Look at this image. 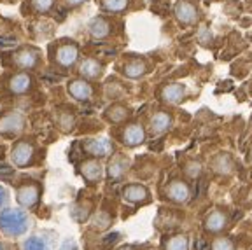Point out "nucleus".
<instances>
[{"mask_svg": "<svg viewBox=\"0 0 252 250\" xmlns=\"http://www.w3.org/2000/svg\"><path fill=\"white\" fill-rule=\"evenodd\" d=\"M123 194H125V199H128L131 203H142V201H147V198H149V191L140 184L126 186Z\"/></svg>", "mask_w": 252, "mask_h": 250, "instance_id": "1a4fd4ad", "label": "nucleus"}, {"mask_svg": "<svg viewBox=\"0 0 252 250\" xmlns=\"http://www.w3.org/2000/svg\"><path fill=\"white\" fill-rule=\"evenodd\" d=\"M126 118H128V109L123 105H114L107 110V119H109L110 123H114V125L123 123Z\"/></svg>", "mask_w": 252, "mask_h": 250, "instance_id": "412c9836", "label": "nucleus"}, {"mask_svg": "<svg viewBox=\"0 0 252 250\" xmlns=\"http://www.w3.org/2000/svg\"><path fill=\"white\" fill-rule=\"evenodd\" d=\"M39 199V189L35 186H25L18 191V201L25 207H32V205L37 203Z\"/></svg>", "mask_w": 252, "mask_h": 250, "instance_id": "2eb2a0df", "label": "nucleus"}, {"mask_svg": "<svg viewBox=\"0 0 252 250\" xmlns=\"http://www.w3.org/2000/svg\"><path fill=\"white\" fill-rule=\"evenodd\" d=\"M4 199H5V191H4L2 188H0V203H2Z\"/></svg>", "mask_w": 252, "mask_h": 250, "instance_id": "7c9ffc66", "label": "nucleus"}, {"mask_svg": "<svg viewBox=\"0 0 252 250\" xmlns=\"http://www.w3.org/2000/svg\"><path fill=\"white\" fill-rule=\"evenodd\" d=\"M125 75L130 79H137L140 77V75L146 74V65H144V62H138V60H133V62H128L125 65Z\"/></svg>", "mask_w": 252, "mask_h": 250, "instance_id": "aec40b11", "label": "nucleus"}, {"mask_svg": "<svg viewBox=\"0 0 252 250\" xmlns=\"http://www.w3.org/2000/svg\"><path fill=\"white\" fill-rule=\"evenodd\" d=\"M32 2H33V5L42 12L49 11V9L53 7V4H55V0H32Z\"/></svg>", "mask_w": 252, "mask_h": 250, "instance_id": "cd10ccee", "label": "nucleus"}, {"mask_svg": "<svg viewBox=\"0 0 252 250\" xmlns=\"http://www.w3.org/2000/svg\"><path fill=\"white\" fill-rule=\"evenodd\" d=\"M28 227V217L21 210H4L0 212V229L9 236L23 235Z\"/></svg>", "mask_w": 252, "mask_h": 250, "instance_id": "f257e3e1", "label": "nucleus"}, {"mask_svg": "<svg viewBox=\"0 0 252 250\" xmlns=\"http://www.w3.org/2000/svg\"><path fill=\"white\" fill-rule=\"evenodd\" d=\"M128 5V0H103V9L109 12H121Z\"/></svg>", "mask_w": 252, "mask_h": 250, "instance_id": "b1692460", "label": "nucleus"}, {"mask_svg": "<svg viewBox=\"0 0 252 250\" xmlns=\"http://www.w3.org/2000/svg\"><path fill=\"white\" fill-rule=\"evenodd\" d=\"M126 166H128V159L123 156H116L109 164V177L112 180H119L126 173Z\"/></svg>", "mask_w": 252, "mask_h": 250, "instance_id": "dca6fc26", "label": "nucleus"}, {"mask_svg": "<svg viewBox=\"0 0 252 250\" xmlns=\"http://www.w3.org/2000/svg\"><path fill=\"white\" fill-rule=\"evenodd\" d=\"M58 125L62 126L65 131H68V129H72V126H74V118H72L70 114H62L58 119Z\"/></svg>", "mask_w": 252, "mask_h": 250, "instance_id": "bb28decb", "label": "nucleus"}, {"mask_svg": "<svg viewBox=\"0 0 252 250\" xmlns=\"http://www.w3.org/2000/svg\"><path fill=\"white\" fill-rule=\"evenodd\" d=\"M68 93H70L75 100H81V102H84V100H90V98H91L93 90H91V86L88 84L86 81H79V79H77V81H72L70 84H68Z\"/></svg>", "mask_w": 252, "mask_h": 250, "instance_id": "9d476101", "label": "nucleus"}, {"mask_svg": "<svg viewBox=\"0 0 252 250\" xmlns=\"http://www.w3.org/2000/svg\"><path fill=\"white\" fill-rule=\"evenodd\" d=\"M84 151L94 157H103L112 153V144L107 138H94V140H90L84 145Z\"/></svg>", "mask_w": 252, "mask_h": 250, "instance_id": "423d86ee", "label": "nucleus"}, {"mask_svg": "<svg viewBox=\"0 0 252 250\" xmlns=\"http://www.w3.org/2000/svg\"><path fill=\"white\" fill-rule=\"evenodd\" d=\"M144 138H146V131H144V128L140 125H130L123 133V142L126 145H130V147L142 144Z\"/></svg>", "mask_w": 252, "mask_h": 250, "instance_id": "6e6552de", "label": "nucleus"}, {"mask_svg": "<svg viewBox=\"0 0 252 250\" xmlns=\"http://www.w3.org/2000/svg\"><path fill=\"white\" fill-rule=\"evenodd\" d=\"M23 250H47V245L40 238H28L23 243Z\"/></svg>", "mask_w": 252, "mask_h": 250, "instance_id": "a878e982", "label": "nucleus"}, {"mask_svg": "<svg viewBox=\"0 0 252 250\" xmlns=\"http://www.w3.org/2000/svg\"><path fill=\"white\" fill-rule=\"evenodd\" d=\"M21 125H23L21 116H11V118L2 119V123H0V129H2V131H7V128H11L12 131H18V129H21Z\"/></svg>", "mask_w": 252, "mask_h": 250, "instance_id": "4be33fe9", "label": "nucleus"}, {"mask_svg": "<svg viewBox=\"0 0 252 250\" xmlns=\"http://www.w3.org/2000/svg\"><path fill=\"white\" fill-rule=\"evenodd\" d=\"M83 177L88 182H91V184L98 182V180L102 179V166H100L98 161H94V159L86 161V163L83 164Z\"/></svg>", "mask_w": 252, "mask_h": 250, "instance_id": "4468645a", "label": "nucleus"}, {"mask_svg": "<svg viewBox=\"0 0 252 250\" xmlns=\"http://www.w3.org/2000/svg\"><path fill=\"white\" fill-rule=\"evenodd\" d=\"M175 18L179 20V23L182 25H193L198 20V9L193 2L189 0H181L175 5Z\"/></svg>", "mask_w": 252, "mask_h": 250, "instance_id": "f03ea898", "label": "nucleus"}, {"mask_svg": "<svg viewBox=\"0 0 252 250\" xmlns=\"http://www.w3.org/2000/svg\"><path fill=\"white\" fill-rule=\"evenodd\" d=\"M0 250H5V247H4V245H2V243H0Z\"/></svg>", "mask_w": 252, "mask_h": 250, "instance_id": "2f4dec72", "label": "nucleus"}, {"mask_svg": "<svg viewBox=\"0 0 252 250\" xmlns=\"http://www.w3.org/2000/svg\"><path fill=\"white\" fill-rule=\"evenodd\" d=\"M33 157V145L28 142H18L12 149V159L18 166H25Z\"/></svg>", "mask_w": 252, "mask_h": 250, "instance_id": "39448f33", "label": "nucleus"}, {"mask_svg": "<svg viewBox=\"0 0 252 250\" xmlns=\"http://www.w3.org/2000/svg\"><path fill=\"white\" fill-rule=\"evenodd\" d=\"M189 186L182 180H172L166 188V196L175 203H186L189 199Z\"/></svg>", "mask_w": 252, "mask_h": 250, "instance_id": "20e7f679", "label": "nucleus"}, {"mask_svg": "<svg viewBox=\"0 0 252 250\" xmlns=\"http://www.w3.org/2000/svg\"><path fill=\"white\" fill-rule=\"evenodd\" d=\"M201 172V164L200 163H189L188 168H186V173H188L191 179H196Z\"/></svg>", "mask_w": 252, "mask_h": 250, "instance_id": "c85d7f7f", "label": "nucleus"}, {"mask_svg": "<svg viewBox=\"0 0 252 250\" xmlns=\"http://www.w3.org/2000/svg\"><path fill=\"white\" fill-rule=\"evenodd\" d=\"M0 157H2V149H0Z\"/></svg>", "mask_w": 252, "mask_h": 250, "instance_id": "72a5a7b5", "label": "nucleus"}, {"mask_svg": "<svg viewBox=\"0 0 252 250\" xmlns=\"http://www.w3.org/2000/svg\"><path fill=\"white\" fill-rule=\"evenodd\" d=\"M212 250H235V243L229 238H216L212 242Z\"/></svg>", "mask_w": 252, "mask_h": 250, "instance_id": "393cba45", "label": "nucleus"}, {"mask_svg": "<svg viewBox=\"0 0 252 250\" xmlns=\"http://www.w3.org/2000/svg\"><path fill=\"white\" fill-rule=\"evenodd\" d=\"M77 46L72 42H67V44H62V46H58V49H56V63H58L60 66H63V68H68V66H72L75 63V60H77Z\"/></svg>", "mask_w": 252, "mask_h": 250, "instance_id": "7ed1b4c3", "label": "nucleus"}, {"mask_svg": "<svg viewBox=\"0 0 252 250\" xmlns=\"http://www.w3.org/2000/svg\"><path fill=\"white\" fill-rule=\"evenodd\" d=\"M172 126V118L166 112H158L151 118V131L153 135H159V133L166 131Z\"/></svg>", "mask_w": 252, "mask_h": 250, "instance_id": "ddd939ff", "label": "nucleus"}, {"mask_svg": "<svg viewBox=\"0 0 252 250\" xmlns=\"http://www.w3.org/2000/svg\"><path fill=\"white\" fill-rule=\"evenodd\" d=\"M226 224H228V217L220 210H214L205 219V229L209 233H219V231L224 229Z\"/></svg>", "mask_w": 252, "mask_h": 250, "instance_id": "0eeeda50", "label": "nucleus"}, {"mask_svg": "<svg viewBox=\"0 0 252 250\" xmlns=\"http://www.w3.org/2000/svg\"><path fill=\"white\" fill-rule=\"evenodd\" d=\"M189 242L186 236H173L166 243V250H188Z\"/></svg>", "mask_w": 252, "mask_h": 250, "instance_id": "5701e85b", "label": "nucleus"}, {"mask_svg": "<svg viewBox=\"0 0 252 250\" xmlns=\"http://www.w3.org/2000/svg\"><path fill=\"white\" fill-rule=\"evenodd\" d=\"M37 60H39V56H37L35 51H32V49H23V51H20L16 55V63H18L21 68H32V66H35Z\"/></svg>", "mask_w": 252, "mask_h": 250, "instance_id": "6ab92c4d", "label": "nucleus"}, {"mask_svg": "<svg viewBox=\"0 0 252 250\" xmlns=\"http://www.w3.org/2000/svg\"><path fill=\"white\" fill-rule=\"evenodd\" d=\"M90 31L94 39H105L110 33V23L107 20H103V18H96L90 25Z\"/></svg>", "mask_w": 252, "mask_h": 250, "instance_id": "f3484780", "label": "nucleus"}, {"mask_svg": "<svg viewBox=\"0 0 252 250\" xmlns=\"http://www.w3.org/2000/svg\"><path fill=\"white\" fill-rule=\"evenodd\" d=\"M81 74L88 79H96V77H100V74H102V65L93 58L84 60L83 65H81Z\"/></svg>", "mask_w": 252, "mask_h": 250, "instance_id": "a211bd4d", "label": "nucleus"}, {"mask_svg": "<svg viewBox=\"0 0 252 250\" xmlns=\"http://www.w3.org/2000/svg\"><path fill=\"white\" fill-rule=\"evenodd\" d=\"M9 88H11V91L16 94L27 93V91L32 88V77L28 74H23V72L12 75L11 81H9Z\"/></svg>", "mask_w": 252, "mask_h": 250, "instance_id": "9b49d317", "label": "nucleus"}, {"mask_svg": "<svg viewBox=\"0 0 252 250\" xmlns=\"http://www.w3.org/2000/svg\"><path fill=\"white\" fill-rule=\"evenodd\" d=\"M121 250H133V249H130V247H126V249H121Z\"/></svg>", "mask_w": 252, "mask_h": 250, "instance_id": "473e14b6", "label": "nucleus"}, {"mask_svg": "<svg viewBox=\"0 0 252 250\" xmlns=\"http://www.w3.org/2000/svg\"><path fill=\"white\" fill-rule=\"evenodd\" d=\"M186 88L182 84H168L165 90L161 91V100L166 103H179L184 98Z\"/></svg>", "mask_w": 252, "mask_h": 250, "instance_id": "f8f14e48", "label": "nucleus"}, {"mask_svg": "<svg viewBox=\"0 0 252 250\" xmlns=\"http://www.w3.org/2000/svg\"><path fill=\"white\" fill-rule=\"evenodd\" d=\"M83 2H86V0H67V4L70 5V7H75V5H81Z\"/></svg>", "mask_w": 252, "mask_h": 250, "instance_id": "c756f323", "label": "nucleus"}]
</instances>
